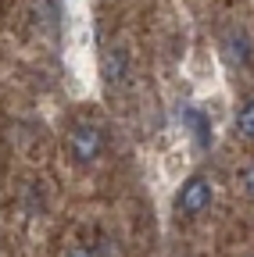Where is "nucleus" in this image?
I'll list each match as a JSON object with an SVG mask.
<instances>
[{
    "label": "nucleus",
    "mask_w": 254,
    "mask_h": 257,
    "mask_svg": "<svg viewBox=\"0 0 254 257\" xmlns=\"http://www.w3.org/2000/svg\"><path fill=\"white\" fill-rule=\"evenodd\" d=\"M208 204H211V179H204V175H190L176 193V211L186 214V218L201 214Z\"/></svg>",
    "instance_id": "1"
},
{
    "label": "nucleus",
    "mask_w": 254,
    "mask_h": 257,
    "mask_svg": "<svg viewBox=\"0 0 254 257\" xmlns=\"http://www.w3.org/2000/svg\"><path fill=\"white\" fill-rule=\"evenodd\" d=\"M68 150L79 165H93L104 154V133L97 125H75L72 136H68Z\"/></svg>",
    "instance_id": "2"
},
{
    "label": "nucleus",
    "mask_w": 254,
    "mask_h": 257,
    "mask_svg": "<svg viewBox=\"0 0 254 257\" xmlns=\"http://www.w3.org/2000/svg\"><path fill=\"white\" fill-rule=\"evenodd\" d=\"M236 128H240V136L254 140V100H247V104L236 111Z\"/></svg>",
    "instance_id": "4"
},
{
    "label": "nucleus",
    "mask_w": 254,
    "mask_h": 257,
    "mask_svg": "<svg viewBox=\"0 0 254 257\" xmlns=\"http://www.w3.org/2000/svg\"><path fill=\"white\" fill-rule=\"evenodd\" d=\"M243 189L254 197V168H247V172H243Z\"/></svg>",
    "instance_id": "5"
},
{
    "label": "nucleus",
    "mask_w": 254,
    "mask_h": 257,
    "mask_svg": "<svg viewBox=\"0 0 254 257\" xmlns=\"http://www.w3.org/2000/svg\"><path fill=\"white\" fill-rule=\"evenodd\" d=\"M125 72H129V57H125V50H108V57H104V75H108V82H122Z\"/></svg>",
    "instance_id": "3"
}]
</instances>
